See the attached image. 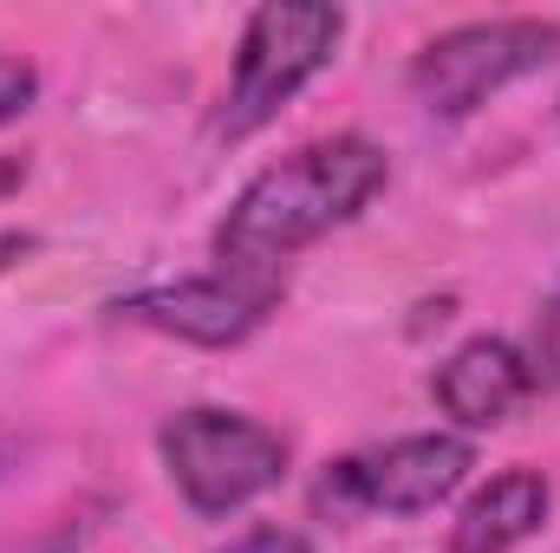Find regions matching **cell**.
I'll list each match as a JSON object with an SVG mask.
<instances>
[{
  "instance_id": "7",
  "label": "cell",
  "mask_w": 560,
  "mask_h": 553,
  "mask_svg": "<svg viewBox=\"0 0 560 553\" xmlns=\"http://www.w3.org/2000/svg\"><path fill=\"white\" fill-rule=\"evenodd\" d=\"M430 398H436V411L456 423V436L502 430L509 416L535 398L528 352H522L515 339L476 332V339H463L456 352L436 358V372H430Z\"/></svg>"
},
{
  "instance_id": "4",
  "label": "cell",
  "mask_w": 560,
  "mask_h": 553,
  "mask_svg": "<svg viewBox=\"0 0 560 553\" xmlns=\"http://www.w3.org/2000/svg\"><path fill=\"white\" fill-rule=\"evenodd\" d=\"M560 66V20L541 13H502V20H463L436 39H423L405 85L423 118L463 125L489 98H502L522 79H541Z\"/></svg>"
},
{
  "instance_id": "13",
  "label": "cell",
  "mask_w": 560,
  "mask_h": 553,
  "mask_svg": "<svg viewBox=\"0 0 560 553\" xmlns=\"http://www.w3.org/2000/svg\"><path fill=\"white\" fill-rule=\"evenodd\" d=\"M26 169H33L26 156H0V202H7V196H13V189L26 183Z\"/></svg>"
},
{
  "instance_id": "5",
  "label": "cell",
  "mask_w": 560,
  "mask_h": 553,
  "mask_svg": "<svg viewBox=\"0 0 560 553\" xmlns=\"http://www.w3.org/2000/svg\"><path fill=\"white\" fill-rule=\"evenodd\" d=\"M469 469H476V443L456 430L392 436L378 449H352V456L326 462L313 482V508L332 521H359V515L418 521V515H436L469 482Z\"/></svg>"
},
{
  "instance_id": "2",
  "label": "cell",
  "mask_w": 560,
  "mask_h": 553,
  "mask_svg": "<svg viewBox=\"0 0 560 553\" xmlns=\"http://www.w3.org/2000/svg\"><path fill=\"white\" fill-rule=\"evenodd\" d=\"M156 462L196 521H229L287 482V436L248 411L189 404L156 423Z\"/></svg>"
},
{
  "instance_id": "3",
  "label": "cell",
  "mask_w": 560,
  "mask_h": 553,
  "mask_svg": "<svg viewBox=\"0 0 560 553\" xmlns=\"http://www.w3.org/2000/svg\"><path fill=\"white\" fill-rule=\"evenodd\" d=\"M339 39H346V7H326V0H268V7H255L242 20V39H235L215 138L242 143L255 131H268L280 111L339 59Z\"/></svg>"
},
{
  "instance_id": "9",
  "label": "cell",
  "mask_w": 560,
  "mask_h": 553,
  "mask_svg": "<svg viewBox=\"0 0 560 553\" xmlns=\"http://www.w3.org/2000/svg\"><path fill=\"white\" fill-rule=\"evenodd\" d=\"M528 372H535V391H560V280L548 286V299H541V313H535Z\"/></svg>"
},
{
  "instance_id": "8",
  "label": "cell",
  "mask_w": 560,
  "mask_h": 553,
  "mask_svg": "<svg viewBox=\"0 0 560 553\" xmlns=\"http://www.w3.org/2000/svg\"><path fill=\"white\" fill-rule=\"evenodd\" d=\"M548 515H555V482L515 462L482 489H469V502L450 521V553H515L548 528Z\"/></svg>"
},
{
  "instance_id": "6",
  "label": "cell",
  "mask_w": 560,
  "mask_h": 553,
  "mask_svg": "<svg viewBox=\"0 0 560 553\" xmlns=\"http://www.w3.org/2000/svg\"><path fill=\"white\" fill-rule=\"evenodd\" d=\"M287 280H255V274H183V280H156L138 286L125 299H112V319L143 326L156 339L176 345H202V352H229L248 345L268 319L280 313Z\"/></svg>"
},
{
  "instance_id": "12",
  "label": "cell",
  "mask_w": 560,
  "mask_h": 553,
  "mask_svg": "<svg viewBox=\"0 0 560 553\" xmlns=\"http://www.w3.org/2000/svg\"><path fill=\"white\" fill-rule=\"evenodd\" d=\"M33 248H39V242H33L26 228H0V274H13V268L33 255Z\"/></svg>"
},
{
  "instance_id": "10",
  "label": "cell",
  "mask_w": 560,
  "mask_h": 553,
  "mask_svg": "<svg viewBox=\"0 0 560 553\" xmlns=\"http://www.w3.org/2000/svg\"><path fill=\"white\" fill-rule=\"evenodd\" d=\"M33 98H39V66L20 52H0V131L20 125L33 111Z\"/></svg>"
},
{
  "instance_id": "1",
  "label": "cell",
  "mask_w": 560,
  "mask_h": 553,
  "mask_svg": "<svg viewBox=\"0 0 560 553\" xmlns=\"http://www.w3.org/2000/svg\"><path fill=\"white\" fill-rule=\"evenodd\" d=\"M392 183V156L385 143L339 131V138H313L287 150L275 163H261L235 202L222 209L209 255L222 274H255V280H287V261L313 242H326L332 228L359 222Z\"/></svg>"
},
{
  "instance_id": "11",
  "label": "cell",
  "mask_w": 560,
  "mask_h": 553,
  "mask_svg": "<svg viewBox=\"0 0 560 553\" xmlns=\"http://www.w3.org/2000/svg\"><path fill=\"white\" fill-rule=\"evenodd\" d=\"M222 553H313V541L293 534V528H248V534H235Z\"/></svg>"
}]
</instances>
